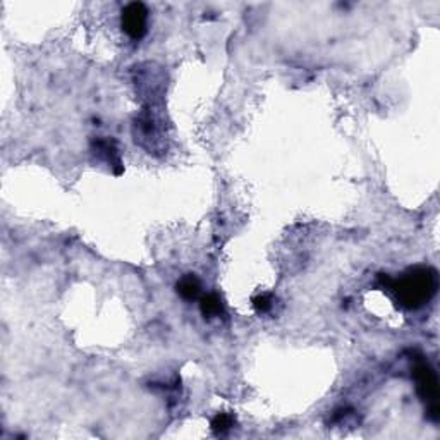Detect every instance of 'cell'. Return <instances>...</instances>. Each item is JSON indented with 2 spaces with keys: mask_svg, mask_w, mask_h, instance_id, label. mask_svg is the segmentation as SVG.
<instances>
[{
  "mask_svg": "<svg viewBox=\"0 0 440 440\" xmlns=\"http://www.w3.org/2000/svg\"><path fill=\"white\" fill-rule=\"evenodd\" d=\"M384 288L406 309H420L428 305L439 289V274L432 267H413L397 279L380 277Z\"/></svg>",
  "mask_w": 440,
  "mask_h": 440,
  "instance_id": "obj_1",
  "label": "cell"
},
{
  "mask_svg": "<svg viewBox=\"0 0 440 440\" xmlns=\"http://www.w3.org/2000/svg\"><path fill=\"white\" fill-rule=\"evenodd\" d=\"M416 392L427 404V415L432 422H439V377L434 366L425 359H418L413 366Z\"/></svg>",
  "mask_w": 440,
  "mask_h": 440,
  "instance_id": "obj_2",
  "label": "cell"
},
{
  "mask_svg": "<svg viewBox=\"0 0 440 440\" xmlns=\"http://www.w3.org/2000/svg\"><path fill=\"white\" fill-rule=\"evenodd\" d=\"M121 26L133 40H141L148 32V9L145 4L131 2L122 9Z\"/></svg>",
  "mask_w": 440,
  "mask_h": 440,
  "instance_id": "obj_3",
  "label": "cell"
},
{
  "mask_svg": "<svg viewBox=\"0 0 440 440\" xmlns=\"http://www.w3.org/2000/svg\"><path fill=\"white\" fill-rule=\"evenodd\" d=\"M91 150L95 155H98L110 169L114 171V174L121 175L124 172V166H122L121 155L112 140H107V138H97V140L91 141Z\"/></svg>",
  "mask_w": 440,
  "mask_h": 440,
  "instance_id": "obj_4",
  "label": "cell"
},
{
  "mask_svg": "<svg viewBox=\"0 0 440 440\" xmlns=\"http://www.w3.org/2000/svg\"><path fill=\"white\" fill-rule=\"evenodd\" d=\"M175 289H178V294L182 300L193 301L196 300V298H200L201 282L194 274H186L179 279L178 284H175Z\"/></svg>",
  "mask_w": 440,
  "mask_h": 440,
  "instance_id": "obj_5",
  "label": "cell"
},
{
  "mask_svg": "<svg viewBox=\"0 0 440 440\" xmlns=\"http://www.w3.org/2000/svg\"><path fill=\"white\" fill-rule=\"evenodd\" d=\"M200 309H201V313H204L205 319H208V320L219 319V316L225 315L224 303H222L219 294H215V293L205 294V296L201 298Z\"/></svg>",
  "mask_w": 440,
  "mask_h": 440,
  "instance_id": "obj_6",
  "label": "cell"
},
{
  "mask_svg": "<svg viewBox=\"0 0 440 440\" xmlns=\"http://www.w3.org/2000/svg\"><path fill=\"white\" fill-rule=\"evenodd\" d=\"M232 427H234V416L229 415V413H219V415L212 420V430L215 432L217 435L227 434Z\"/></svg>",
  "mask_w": 440,
  "mask_h": 440,
  "instance_id": "obj_7",
  "label": "cell"
},
{
  "mask_svg": "<svg viewBox=\"0 0 440 440\" xmlns=\"http://www.w3.org/2000/svg\"><path fill=\"white\" fill-rule=\"evenodd\" d=\"M274 306V298L270 294H258V296L253 298V308L256 309V313L263 315V313H269Z\"/></svg>",
  "mask_w": 440,
  "mask_h": 440,
  "instance_id": "obj_8",
  "label": "cell"
}]
</instances>
